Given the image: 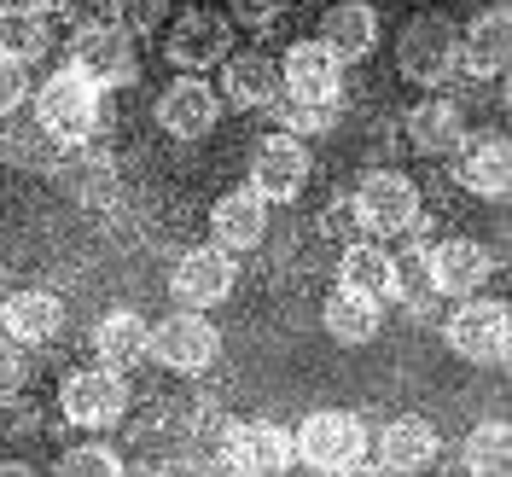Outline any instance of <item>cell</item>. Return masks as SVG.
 <instances>
[{
    "label": "cell",
    "mask_w": 512,
    "mask_h": 477,
    "mask_svg": "<svg viewBox=\"0 0 512 477\" xmlns=\"http://www.w3.org/2000/svg\"><path fill=\"white\" fill-rule=\"evenodd\" d=\"M431 286L437 297H472V291L489 286V274H495V251L478 245V239H443V245H431Z\"/></svg>",
    "instance_id": "2e32d148"
},
{
    "label": "cell",
    "mask_w": 512,
    "mask_h": 477,
    "mask_svg": "<svg viewBox=\"0 0 512 477\" xmlns=\"http://www.w3.org/2000/svg\"><path fill=\"white\" fill-rule=\"evenodd\" d=\"M0 297H6V286H0Z\"/></svg>",
    "instance_id": "f35d334b"
},
{
    "label": "cell",
    "mask_w": 512,
    "mask_h": 477,
    "mask_svg": "<svg viewBox=\"0 0 512 477\" xmlns=\"http://www.w3.org/2000/svg\"><path fill=\"white\" fill-rule=\"evenodd\" d=\"M507 59H512V18L507 6H489L483 18H472V30L460 35V70L466 76H507Z\"/></svg>",
    "instance_id": "44dd1931"
},
{
    "label": "cell",
    "mask_w": 512,
    "mask_h": 477,
    "mask_svg": "<svg viewBox=\"0 0 512 477\" xmlns=\"http://www.w3.org/2000/svg\"><path fill=\"white\" fill-rule=\"evenodd\" d=\"M222 466H227V472H245V477L286 472V466H297L291 431H286V425H274V419H239V425H227Z\"/></svg>",
    "instance_id": "9c48e42d"
},
{
    "label": "cell",
    "mask_w": 512,
    "mask_h": 477,
    "mask_svg": "<svg viewBox=\"0 0 512 477\" xmlns=\"http://www.w3.org/2000/svg\"><path fill=\"white\" fill-rule=\"evenodd\" d=\"M210 239L222 245L227 256H245L268 239V198L256 187H233L210 204Z\"/></svg>",
    "instance_id": "9a60e30c"
},
{
    "label": "cell",
    "mask_w": 512,
    "mask_h": 477,
    "mask_svg": "<svg viewBox=\"0 0 512 477\" xmlns=\"http://www.w3.org/2000/svg\"><path fill=\"white\" fill-rule=\"evenodd\" d=\"M227 18L245 24V30H268L286 18V0H227Z\"/></svg>",
    "instance_id": "8d00e7d4"
},
{
    "label": "cell",
    "mask_w": 512,
    "mask_h": 477,
    "mask_svg": "<svg viewBox=\"0 0 512 477\" xmlns=\"http://www.w3.org/2000/svg\"><path fill=\"white\" fill-rule=\"evenodd\" d=\"M24 384H30V355H24V344H12L0 332V402H12Z\"/></svg>",
    "instance_id": "836d02e7"
},
{
    "label": "cell",
    "mask_w": 512,
    "mask_h": 477,
    "mask_svg": "<svg viewBox=\"0 0 512 477\" xmlns=\"http://www.w3.org/2000/svg\"><path fill=\"white\" fill-rule=\"evenodd\" d=\"M222 99L233 111H268L280 105V64L262 59V53H227L222 59Z\"/></svg>",
    "instance_id": "7402d4cb"
},
{
    "label": "cell",
    "mask_w": 512,
    "mask_h": 477,
    "mask_svg": "<svg viewBox=\"0 0 512 477\" xmlns=\"http://www.w3.org/2000/svg\"><path fill=\"white\" fill-rule=\"evenodd\" d=\"M396 70L414 88H443L448 76L460 70V30L448 24L443 12H419L402 24L396 35Z\"/></svg>",
    "instance_id": "277c9868"
},
{
    "label": "cell",
    "mask_w": 512,
    "mask_h": 477,
    "mask_svg": "<svg viewBox=\"0 0 512 477\" xmlns=\"http://www.w3.org/2000/svg\"><path fill=\"white\" fill-rule=\"evenodd\" d=\"M460 187L478 192V198H507L512 152H507L501 134H489V140H466V146H460Z\"/></svg>",
    "instance_id": "cb8c5ba5"
},
{
    "label": "cell",
    "mask_w": 512,
    "mask_h": 477,
    "mask_svg": "<svg viewBox=\"0 0 512 477\" xmlns=\"http://www.w3.org/2000/svg\"><path fill=\"white\" fill-rule=\"evenodd\" d=\"M94 355L105 361V367H134V361H146V315H134V309L99 315Z\"/></svg>",
    "instance_id": "484cf974"
},
{
    "label": "cell",
    "mask_w": 512,
    "mask_h": 477,
    "mask_svg": "<svg viewBox=\"0 0 512 477\" xmlns=\"http://www.w3.org/2000/svg\"><path fill=\"white\" fill-rule=\"evenodd\" d=\"M0 320H6L12 344L41 350V344H53L64 332V297H53V291H41V286H24V291H12V297H0Z\"/></svg>",
    "instance_id": "ac0fdd59"
},
{
    "label": "cell",
    "mask_w": 512,
    "mask_h": 477,
    "mask_svg": "<svg viewBox=\"0 0 512 477\" xmlns=\"http://www.w3.org/2000/svg\"><path fill=\"white\" fill-rule=\"evenodd\" d=\"M53 175H59L70 192H82V198H105L111 181H117V163L105 158V152H94V140H82V146H64V158H59Z\"/></svg>",
    "instance_id": "83f0119b"
},
{
    "label": "cell",
    "mask_w": 512,
    "mask_h": 477,
    "mask_svg": "<svg viewBox=\"0 0 512 477\" xmlns=\"http://www.w3.org/2000/svg\"><path fill=\"white\" fill-rule=\"evenodd\" d=\"M59 408H64V419H70L76 431H94V437L111 431V425H123V414H128L123 367H105V361L76 367V373L59 384Z\"/></svg>",
    "instance_id": "52a82bcc"
},
{
    "label": "cell",
    "mask_w": 512,
    "mask_h": 477,
    "mask_svg": "<svg viewBox=\"0 0 512 477\" xmlns=\"http://www.w3.org/2000/svg\"><path fill=\"white\" fill-rule=\"evenodd\" d=\"M227 41H233V18L192 6V12L175 18V30H169V41H163V53H169L175 70H198V76H204L210 64L227 59Z\"/></svg>",
    "instance_id": "5bb4252c"
},
{
    "label": "cell",
    "mask_w": 512,
    "mask_h": 477,
    "mask_svg": "<svg viewBox=\"0 0 512 477\" xmlns=\"http://www.w3.org/2000/svg\"><path fill=\"white\" fill-rule=\"evenodd\" d=\"M454 472H483V477H507L512 472V431L501 419H489L478 425L466 443H460V460H454Z\"/></svg>",
    "instance_id": "f1b7e54d"
},
{
    "label": "cell",
    "mask_w": 512,
    "mask_h": 477,
    "mask_svg": "<svg viewBox=\"0 0 512 477\" xmlns=\"http://www.w3.org/2000/svg\"><path fill=\"white\" fill-rule=\"evenodd\" d=\"M309 181V146L297 140V134H268V140H256L251 152V187L268 198V204H291L297 192Z\"/></svg>",
    "instance_id": "7c38bea8"
},
{
    "label": "cell",
    "mask_w": 512,
    "mask_h": 477,
    "mask_svg": "<svg viewBox=\"0 0 512 477\" xmlns=\"http://www.w3.org/2000/svg\"><path fill=\"white\" fill-rule=\"evenodd\" d=\"M146 355L158 367H169V373H181V379H198V373L216 367L222 332H216V320H204V309H181L175 303V315H163L158 326H146Z\"/></svg>",
    "instance_id": "3957f363"
},
{
    "label": "cell",
    "mask_w": 512,
    "mask_h": 477,
    "mask_svg": "<svg viewBox=\"0 0 512 477\" xmlns=\"http://www.w3.org/2000/svg\"><path fill=\"white\" fill-rule=\"evenodd\" d=\"M320 41L338 64H361L379 47V12L367 0H338V6L320 12Z\"/></svg>",
    "instance_id": "ffe728a7"
},
{
    "label": "cell",
    "mask_w": 512,
    "mask_h": 477,
    "mask_svg": "<svg viewBox=\"0 0 512 477\" xmlns=\"http://www.w3.org/2000/svg\"><path fill=\"white\" fill-rule=\"evenodd\" d=\"M169 297L181 303V309H216L233 297V256L222 245H192L175 268H169Z\"/></svg>",
    "instance_id": "30bf717a"
},
{
    "label": "cell",
    "mask_w": 512,
    "mask_h": 477,
    "mask_svg": "<svg viewBox=\"0 0 512 477\" xmlns=\"http://www.w3.org/2000/svg\"><path fill=\"white\" fill-rule=\"evenodd\" d=\"M280 99H303V105H338L344 99V64L326 53V41H297L286 53Z\"/></svg>",
    "instance_id": "4fadbf2b"
},
{
    "label": "cell",
    "mask_w": 512,
    "mask_h": 477,
    "mask_svg": "<svg viewBox=\"0 0 512 477\" xmlns=\"http://www.w3.org/2000/svg\"><path fill=\"white\" fill-rule=\"evenodd\" d=\"M47 47H53L47 12H35V6H18V0H6V6H0V59L35 64V59H47Z\"/></svg>",
    "instance_id": "d4e9b609"
},
{
    "label": "cell",
    "mask_w": 512,
    "mask_h": 477,
    "mask_svg": "<svg viewBox=\"0 0 512 477\" xmlns=\"http://www.w3.org/2000/svg\"><path fill=\"white\" fill-rule=\"evenodd\" d=\"M59 472L64 477H123V454L105 443H76L59 454Z\"/></svg>",
    "instance_id": "1f68e13d"
},
{
    "label": "cell",
    "mask_w": 512,
    "mask_h": 477,
    "mask_svg": "<svg viewBox=\"0 0 512 477\" xmlns=\"http://www.w3.org/2000/svg\"><path fill=\"white\" fill-rule=\"evenodd\" d=\"M332 123H338V105H303V99L280 105V128L286 134H326Z\"/></svg>",
    "instance_id": "d6a6232c"
},
{
    "label": "cell",
    "mask_w": 512,
    "mask_h": 477,
    "mask_svg": "<svg viewBox=\"0 0 512 477\" xmlns=\"http://www.w3.org/2000/svg\"><path fill=\"white\" fill-rule=\"evenodd\" d=\"M384 297H396L402 309H425L437 286H431V256L425 245H408L402 256H390V280H384Z\"/></svg>",
    "instance_id": "f546056e"
},
{
    "label": "cell",
    "mask_w": 512,
    "mask_h": 477,
    "mask_svg": "<svg viewBox=\"0 0 512 477\" xmlns=\"http://www.w3.org/2000/svg\"><path fill=\"white\" fill-rule=\"evenodd\" d=\"M384 280H390V251H384V239H355V245H344V256H338V286L384 297Z\"/></svg>",
    "instance_id": "4dcf8cb0"
},
{
    "label": "cell",
    "mask_w": 512,
    "mask_h": 477,
    "mask_svg": "<svg viewBox=\"0 0 512 477\" xmlns=\"http://www.w3.org/2000/svg\"><path fill=\"white\" fill-rule=\"evenodd\" d=\"M24 105H30V64L0 59V117H12Z\"/></svg>",
    "instance_id": "d590c367"
},
{
    "label": "cell",
    "mask_w": 512,
    "mask_h": 477,
    "mask_svg": "<svg viewBox=\"0 0 512 477\" xmlns=\"http://www.w3.org/2000/svg\"><path fill=\"white\" fill-rule=\"evenodd\" d=\"M443 460V437H437V425L431 419H390L379 431V472L390 477H414V472H431Z\"/></svg>",
    "instance_id": "e0dca14e"
},
{
    "label": "cell",
    "mask_w": 512,
    "mask_h": 477,
    "mask_svg": "<svg viewBox=\"0 0 512 477\" xmlns=\"http://www.w3.org/2000/svg\"><path fill=\"white\" fill-rule=\"evenodd\" d=\"M408 146H414L419 158H454L466 146L460 111L448 99H419L414 111H408Z\"/></svg>",
    "instance_id": "603a6c76"
},
{
    "label": "cell",
    "mask_w": 512,
    "mask_h": 477,
    "mask_svg": "<svg viewBox=\"0 0 512 477\" xmlns=\"http://www.w3.org/2000/svg\"><path fill=\"white\" fill-rule=\"evenodd\" d=\"M216 123H222V94H216L198 70H181V76L158 94V128L163 134H175V140H204Z\"/></svg>",
    "instance_id": "8fae6325"
},
{
    "label": "cell",
    "mask_w": 512,
    "mask_h": 477,
    "mask_svg": "<svg viewBox=\"0 0 512 477\" xmlns=\"http://www.w3.org/2000/svg\"><path fill=\"white\" fill-rule=\"evenodd\" d=\"M30 99H35V123L47 134H59L64 146H82L105 128V88L88 82L76 64L53 70L41 88H30Z\"/></svg>",
    "instance_id": "6da1fadb"
},
{
    "label": "cell",
    "mask_w": 512,
    "mask_h": 477,
    "mask_svg": "<svg viewBox=\"0 0 512 477\" xmlns=\"http://www.w3.org/2000/svg\"><path fill=\"white\" fill-rule=\"evenodd\" d=\"M443 338L448 350L460 355V361H472V367H507L512 355V320H507V303H495V297H460V309L443 320Z\"/></svg>",
    "instance_id": "5b68a950"
},
{
    "label": "cell",
    "mask_w": 512,
    "mask_h": 477,
    "mask_svg": "<svg viewBox=\"0 0 512 477\" xmlns=\"http://www.w3.org/2000/svg\"><path fill=\"white\" fill-rule=\"evenodd\" d=\"M111 24H123L128 35H146L163 24V0H111Z\"/></svg>",
    "instance_id": "e575fe53"
},
{
    "label": "cell",
    "mask_w": 512,
    "mask_h": 477,
    "mask_svg": "<svg viewBox=\"0 0 512 477\" xmlns=\"http://www.w3.org/2000/svg\"><path fill=\"white\" fill-rule=\"evenodd\" d=\"M18 6H35V12H47V18H53V12H64L70 0H18Z\"/></svg>",
    "instance_id": "74e56055"
},
{
    "label": "cell",
    "mask_w": 512,
    "mask_h": 477,
    "mask_svg": "<svg viewBox=\"0 0 512 477\" xmlns=\"http://www.w3.org/2000/svg\"><path fill=\"white\" fill-rule=\"evenodd\" d=\"M384 297L373 291H355V286H332L326 297V309H320V326H326V338L332 344H344V350H361V344H373L384 326Z\"/></svg>",
    "instance_id": "d6986e66"
},
{
    "label": "cell",
    "mask_w": 512,
    "mask_h": 477,
    "mask_svg": "<svg viewBox=\"0 0 512 477\" xmlns=\"http://www.w3.org/2000/svg\"><path fill=\"white\" fill-rule=\"evenodd\" d=\"M70 64L99 88H123V82H134V35L111 18H88L70 35Z\"/></svg>",
    "instance_id": "ba28073f"
},
{
    "label": "cell",
    "mask_w": 512,
    "mask_h": 477,
    "mask_svg": "<svg viewBox=\"0 0 512 477\" xmlns=\"http://www.w3.org/2000/svg\"><path fill=\"white\" fill-rule=\"evenodd\" d=\"M0 152H6V163H12V169H24V175H53V169H59V158H64V140H59V134H47V128L30 117V123L6 128Z\"/></svg>",
    "instance_id": "4316f807"
},
{
    "label": "cell",
    "mask_w": 512,
    "mask_h": 477,
    "mask_svg": "<svg viewBox=\"0 0 512 477\" xmlns=\"http://www.w3.org/2000/svg\"><path fill=\"white\" fill-rule=\"evenodd\" d=\"M350 210L367 239H396V233H414L419 227V187L402 169H367L350 198Z\"/></svg>",
    "instance_id": "8992f818"
},
{
    "label": "cell",
    "mask_w": 512,
    "mask_h": 477,
    "mask_svg": "<svg viewBox=\"0 0 512 477\" xmlns=\"http://www.w3.org/2000/svg\"><path fill=\"white\" fill-rule=\"evenodd\" d=\"M291 448H297V466H309L320 477L361 472L367 466V425L350 408H320L291 431Z\"/></svg>",
    "instance_id": "7a4b0ae2"
}]
</instances>
